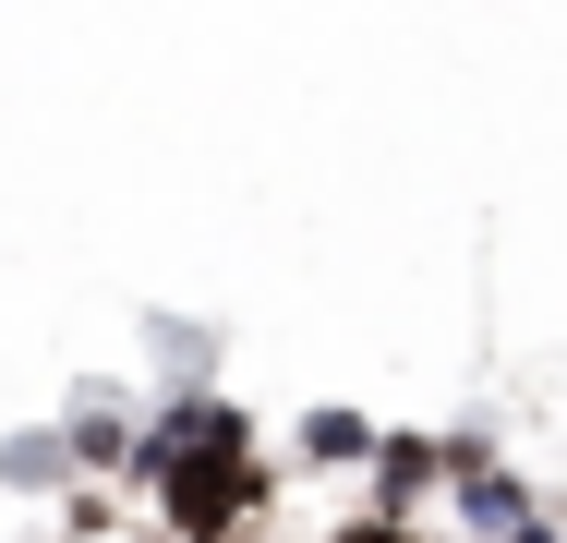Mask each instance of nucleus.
Returning <instances> with one entry per match:
<instances>
[{
    "label": "nucleus",
    "instance_id": "obj_1",
    "mask_svg": "<svg viewBox=\"0 0 567 543\" xmlns=\"http://www.w3.org/2000/svg\"><path fill=\"white\" fill-rule=\"evenodd\" d=\"M133 471L169 495V532H182V543H229L254 508H266V459H254L241 411H218V399L169 411V423L145 434V459H133Z\"/></svg>",
    "mask_w": 567,
    "mask_h": 543
},
{
    "label": "nucleus",
    "instance_id": "obj_2",
    "mask_svg": "<svg viewBox=\"0 0 567 543\" xmlns=\"http://www.w3.org/2000/svg\"><path fill=\"white\" fill-rule=\"evenodd\" d=\"M374 483H386V520H411V495H423V483H447V447L386 434V447H374Z\"/></svg>",
    "mask_w": 567,
    "mask_h": 543
},
{
    "label": "nucleus",
    "instance_id": "obj_3",
    "mask_svg": "<svg viewBox=\"0 0 567 543\" xmlns=\"http://www.w3.org/2000/svg\"><path fill=\"white\" fill-rule=\"evenodd\" d=\"M374 447H386V434L362 423V411H315V423H302V459H374Z\"/></svg>",
    "mask_w": 567,
    "mask_h": 543
},
{
    "label": "nucleus",
    "instance_id": "obj_4",
    "mask_svg": "<svg viewBox=\"0 0 567 543\" xmlns=\"http://www.w3.org/2000/svg\"><path fill=\"white\" fill-rule=\"evenodd\" d=\"M327 543H423V532H411V520H386V508H374V520H350V532H327Z\"/></svg>",
    "mask_w": 567,
    "mask_h": 543
},
{
    "label": "nucleus",
    "instance_id": "obj_5",
    "mask_svg": "<svg viewBox=\"0 0 567 543\" xmlns=\"http://www.w3.org/2000/svg\"><path fill=\"white\" fill-rule=\"evenodd\" d=\"M495 543H556V532H544V520H519V532H495Z\"/></svg>",
    "mask_w": 567,
    "mask_h": 543
}]
</instances>
